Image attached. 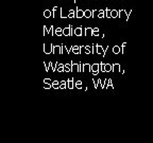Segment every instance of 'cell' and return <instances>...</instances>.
<instances>
[{
	"mask_svg": "<svg viewBox=\"0 0 153 143\" xmlns=\"http://www.w3.org/2000/svg\"><path fill=\"white\" fill-rule=\"evenodd\" d=\"M96 52L98 53V54H102V56L104 57L105 56V49H103L102 48V46H100V45H97L96 46Z\"/></svg>",
	"mask_w": 153,
	"mask_h": 143,
	"instance_id": "obj_1",
	"label": "cell"
},
{
	"mask_svg": "<svg viewBox=\"0 0 153 143\" xmlns=\"http://www.w3.org/2000/svg\"><path fill=\"white\" fill-rule=\"evenodd\" d=\"M52 53H60V54H63V45L62 46H53Z\"/></svg>",
	"mask_w": 153,
	"mask_h": 143,
	"instance_id": "obj_2",
	"label": "cell"
},
{
	"mask_svg": "<svg viewBox=\"0 0 153 143\" xmlns=\"http://www.w3.org/2000/svg\"><path fill=\"white\" fill-rule=\"evenodd\" d=\"M119 17H124L126 20H129V12H127L126 10H120L119 11Z\"/></svg>",
	"mask_w": 153,
	"mask_h": 143,
	"instance_id": "obj_3",
	"label": "cell"
},
{
	"mask_svg": "<svg viewBox=\"0 0 153 143\" xmlns=\"http://www.w3.org/2000/svg\"><path fill=\"white\" fill-rule=\"evenodd\" d=\"M76 86H74V79L72 77H69L68 81H67V88L68 89H74Z\"/></svg>",
	"mask_w": 153,
	"mask_h": 143,
	"instance_id": "obj_4",
	"label": "cell"
},
{
	"mask_svg": "<svg viewBox=\"0 0 153 143\" xmlns=\"http://www.w3.org/2000/svg\"><path fill=\"white\" fill-rule=\"evenodd\" d=\"M72 53L74 54H81V47L80 46H72Z\"/></svg>",
	"mask_w": 153,
	"mask_h": 143,
	"instance_id": "obj_5",
	"label": "cell"
},
{
	"mask_svg": "<svg viewBox=\"0 0 153 143\" xmlns=\"http://www.w3.org/2000/svg\"><path fill=\"white\" fill-rule=\"evenodd\" d=\"M93 15H94V12L91 10H85V11H84V17H85V18H91Z\"/></svg>",
	"mask_w": 153,
	"mask_h": 143,
	"instance_id": "obj_6",
	"label": "cell"
},
{
	"mask_svg": "<svg viewBox=\"0 0 153 143\" xmlns=\"http://www.w3.org/2000/svg\"><path fill=\"white\" fill-rule=\"evenodd\" d=\"M64 69H65V72H71V71H72V65H71V62L68 63V64H65V65H64Z\"/></svg>",
	"mask_w": 153,
	"mask_h": 143,
	"instance_id": "obj_7",
	"label": "cell"
},
{
	"mask_svg": "<svg viewBox=\"0 0 153 143\" xmlns=\"http://www.w3.org/2000/svg\"><path fill=\"white\" fill-rule=\"evenodd\" d=\"M83 17H84V11L76 9V18H83Z\"/></svg>",
	"mask_w": 153,
	"mask_h": 143,
	"instance_id": "obj_8",
	"label": "cell"
},
{
	"mask_svg": "<svg viewBox=\"0 0 153 143\" xmlns=\"http://www.w3.org/2000/svg\"><path fill=\"white\" fill-rule=\"evenodd\" d=\"M95 71H100V64H93L91 65V73Z\"/></svg>",
	"mask_w": 153,
	"mask_h": 143,
	"instance_id": "obj_9",
	"label": "cell"
},
{
	"mask_svg": "<svg viewBox=\"0 0 153 143\" xmlns=\"http://www.w3.org/2000/svg\"><path fill=\"white\" fill-rule=\"evenodd\" d=\"M63 33H64V36H71V31H70L69 26L67 27V28L63 29Z\"/></svg>",
	"mask_w": 153,
	"mask_h": 143,
	"instance_id": "obj_10",
	"label": "cell"
},
{
	"mask_svg": "<svg viewBox=\"0 0 153 143\" xmlns=\"http://www.w3.org/2000/svg\"><path fill=\"white\" fill-rule=\"evenodd\" d=\"M82 33H83V29L81 27H78V28L74 30V35L76 36H82Z\"/></svg>",
	"mask_w": 153,
	"mask_h": 143,
	"instance_id": "obj_11",
	"label": "cell"
},
{
	"mask_svg": "<svg viewBox=\"0 0 153 143\" xmlns=\"http://www.w3.org/2000/svg\"><path fill=\"white\" fill-rule=\"evenodd\" d=\"M113 52H114V54H119V53H121V47H119V46H114V47H113Z\"/></svg>",
	"mask_w": 153,
	"mask_h": 143,
	"instance_id": "obj_12",
	"label": "cell"
},
{
	"mask_svg": "<svg viewBox=\"0 0 153 143\" xmlns=\"http://www.w3.org/2000/svg\"><path fill=\"white\" fill-rule=\"evenodd\" d=\"M54 35H56V36H62V35H64V33H63V29H61V28H56L54 30Z\"/></svg>",
	"mask_w": 153,
	"mask_h": 143,
	"instance_id": "obj_13",
	"label": "cell"
},
{
	"mask_svg": "<svg viewBox=\"0 0 153 143\" xmlns=\"http://www.w3.org/2000/svg\"><path fill=\"white\" fill-rule=\"evenodd\" d=\"M49 67H50V69L52 70L53 72L56 71L57 70V63H49Z\"/></svg>",
	"mask_w": 153,
	"mask_h": 143,
	"instance_id": "obj_14",
	"label": "cell"
},
{
	"mask_svg": "<svg viewBox=\"0 0 153 143\" xmlns=\"http://www.w3.org/2000/svg\"><path fill=\"white\" fill-rule=\"evenodd\" d=\"M84 72H91V65L89 64H84L83 65Z\"/></svg>",
	"mask_w": 153,
	"mask_h": 143,
	"instance_id": "obj_15",
	"label": "cell"
},
{
	"mask_svg": "<svg viewBox=\"0 0 153 143\" xmlns=\"http://www.w3.org/2000/svg\"><path fill=\"white\" fill-rule=\"evenodd\" d=\"M93 33H94V29L93 28H86L85 29V35L87 36H93Z\"/></svg>",
	"mask_w": 153,
	"mask_h": 143,
	"instance_id": "obj_16",
	"label": "cell"
},
{
	"mask_svg": "<svg viewBox=\"0 0 153 143\" xmlns=\"http://www.w3.org/2000/svg\"><path fill=\"white\" fill-rule=\"evenodd\" d=\"M44 16H45V18H50V17H52V13H51L50 10H46L45 12H44Z\"/></svg>",
	"mask_w": 153,
	"mask_h": 143,
	"instance_id": "obj_17",
	"label": "cell"
},
{
	"mask_svg": "<svg viewBox=\"0 0 153 143\" xmlns=\"http://www.w3.org/2000/svg\"><path fill=\"white\" fill-rule=\"evenodd\" d=\"M120 69H121V67L119 64H113V72L120 71Z\"/></svg>",
	"mask_w": 153,
	"mask_h": 143,
	"instance_id": "obj_18",
	"label": "cell"
},
{
	"mask_svg": "<svg viewBox=\"0 0 153 143\" xmlns=\"http://www.w3.org/2000/svg\"><path fill=\"white\" fill-rule=\"evenodd\" d=\"M56 71H59V72H65L64 65L60 64V63H57V70H56Z\"/></svg>",
	"mask_w": 153,
	"mask_h": 143,
	"instance_id": "obj_19",
	"label": "cell"
},
{
	"mask_svg": "<svg viewBox=\"0 0 153 143\" xmlns=\"http://www.w3.org/2000/svg\"><path fill=\"white\" fill-rule=\"evenodd\" d=\"M71 65H72V71L79 72V64H76V63L71 62Z\"/></svg>",
	"mask_w": 153,
	"mask_h": 143,
	"instance_id": "obj_20",
	"label": "cell"
},
{
	"mask_svg": "<svg viewBox=\"0 0 153 143\" xmlns=\"http://www.w3.org/2000/svg\"><path fill=\"white\" fill-rule=\"evenodd\" d=\"M111 71H113V65L105 64V72H111Z\"/></svg>",
	"mask_w": 153,
	"mask_h": 143,
	"instance_id": "obj_21",
	"label": "cell"
},
{
	"mask_svg": "<svg viewBox=\"0 0 153 143\" xmlns=\"http://www.w3.org/2000/svg\"><path fill=\"white\" fill-rule=\"evenodd\" d=\"M105 17L106 18H112V10L105 9Z\"/></svg>",
	"mask_w": 153,
	"mask_h": 143,
	"instance_id": "obj_22",
	"label": "cell"
},
{
	"mask_svg": "<svg viewBox=\"0 0 153 143\" xmlns=\"http://www.w3.org/2000/svg\"><path fill=\"white\" fill-rule=\"evenodd\" d=\"M98 18H105V10H100L99 11Z\"/></svg>",
	"mask_w": 153,
	"mask_h": 143,
	"instance_id": "obj_23",
	"label": "cell"
},
{
	"mask_svg": "<svg viewBox=\"0 0 153 143\" xmlns=\"http://www.w3.org/2000/svg\"><path fill=\"white\" fill-rule=\"evenodd\" d=\"M60 84L61 83L59 81H53L52 82V87L54 89H59V88H60Z\"/></svg>",
	"mask_w": 153,
	"mask_h": 143,
	"instance_id": "obj_24",
	"label": "cell"
},
{
	"mask_svg": "<svg viewBox=\"0 0 153 143\" xmlns=\"http://www.w3.org/2000/svg\"><path fill=\"white\" fill-rule=\"evenodd\" d=\"M118 16H119V12L117 10H112V18H116Z\"/></svg>",
	"mask_w": 153,
	"mask_h": 143,
	"instance_id": "obj_25",
	"label": "cell"
},
{
	"mask_svg": "<svg viewBox=\"0 0 153 143\" xmlns=\"http://www.w3.org/2000/svg\"><path fill=\"white\" fill-rule=\"evenodd\" d=\"M76 17V11L74 10H70L69 14H68V18H74Z\"/></svg>",
	"mask_w": 153,
	"mask_h": 143,
	"instance_id": "obj_26",
	"label": "cell"
},
{
	"mask_svg": "<svg viewBox=\"0 0 153 143\" xmlns=\"http://www.w3.org/2000/svg\"><path fill=\"white\" fill-rule=\"evenodd\" d=\"M66 88H67V82L62 81L60 84V89H66Z\"/></svg>",
	"mask_w": 153,
	"mask_h": 143,
	"instance_id": "obj_27",
	"label": "cell"
},
{
	"mask_svg": "<svg viewBox=\"0 0 153 143\" xmlns=\"http://www.w3.org/2000/svg\"><path fill=\"white\" fill-rule=\"evenodd\" d=\"M74 86H76L78 89H82V82L81 81H76L74 82Z\"/></svg>",
	"mask_w": 153,
	"mask_h": 143,
	"instance_id": "obj_28",
	"label": "cell"
},
{
	"mask_svg": "<svg viewBox=\"0 0 153 143\" xmlns=\"http://www.w3.org/2000/svg\"><path fill=\"white\" fill-rule=\"evenodd\" d=\"M43 30H44V36H46V35L49 34V29H47V27L46 26L43 27Z\"/></svg>",
	"mask_w": 153,
	"mask_h": 143,
	"instance_id": "obj_29",
	"label": "cell"
},
{
	"mask_svg": "<svg viewBox=\"0 0 153 143\" xmlns=\"http://www.w3.org/2000/svg\"><path fill=\"white\" fill-rule=\"evenodd\" d=\"M52 87V84H49V83H44V88L45 89H50Z\"/></svg>",
	"mask_w": 153,
	"mask_h": 143,
	"instance_id": "obj_30",
	"label": "cell"
},
{
	"mask_svg": "<svg viewBox=\"0 0 153 143\" xmlns=\"http://www.w3.org/2000/svg\"><path fill=\"white\" fill-rule=\"evenodd\" d=\"M100 71L105 72V64H103V63H101L100 64Z\"/></svg>",
	"mask_w": 153,
	"mask_h": 143,
	"instance_id": "obj_31",
	"label": "cell"
},
{
	"mask_svg": "<svg viewBox=\"0 0 153 143\" xmlns=\"http://www.w3.org/2000/svg\"><path fill=\"white\" fill-rule=\"evenodd\" d=\"M57 10H59V7H54L52 9V17H53V18L55 17V12H56Z\"/></svg>",
	"mask_w": 153,
	"mask_h": 143,
	"instance_id": "obj_32",
	"label": "cell"
},
{
	"mask_svg": "<svg viewBox=\"0 0 153 143\" xmlns=\"http://www.w3.org/2000/svg\"><path fill=\"white\" fill-rule=\"evenodd\" d=\"M49 34H51V35L54 34V28H53V26H51L50 28H49Z\"/></svg>",
	"mask_w": 153,
	"mask_h": 143,
	"instance_id": "obj_33",
	"label": "cell"
},
{
	"mask_svg": "<svg viewBox=\"0 0 153 143\" xmlns=\"http://www.w3.org/2000/svg\"><path fill=\"white\" fill-rule=\"evenodd\" d=\"M127 47V43H122L121 46V53H124V48Z\"/></svg>",
	"mask_w": 153,
	"mask_h": 143,
	"instance_id": "obj_34",
	"label": "cell"
},
{
	"mask_svg": "<svg viewBox=\"0 0 153 143\" xmlns=\"http://www.w3.org/2000/svg\"><path fill=\"white\" fill-rule=\"evenodd\" d=\"M108 87H110V86H108V80H105V83H104V86H103V89H106Z\"/></svg>",
	"mask_w": 153,
	"mask_h": 143,
	"instance_id": "obj_35",
	"label": "cell"
},
{
	"mask_svg": "<svg viewBox=\"0 0 153 143\" xmlns=\"http://www.w3.org/2000/svg\"><path fill=\"white\" fill-rule=\"evenodd\" d=\"M79 72H84L83 65H82V64H79Z\"/></svg>",
	"mask_w": 153,
	"mask_h": 143,
	"instance_id": "obj_36",
	"label": "cell"
},
{
	"mask_svg": "<svg viewBox=\"0 0 153 143\" xmlns=\"http://www.w3.org/2000/svg\"><path fill=\"white\" fill-rule=\"evenodd\" d=\"M108 86H110L111 88H114V86H113V81L111 79H108Z\"/></svg>",
	"mask_w": 153,
	"mask_h": 143,
	"instance_id": "obj_37",
	"label": "cell"
},
{
	"mask_svg": "<svg viewBox=\"0 0 153 143\" xmlns=\"http://www.w3.org/2000/svg\"><path fill=\"white\" fill-rule=\"evenodd\" d=\"M44 83H49V84H52V82H51L50 79H45L44 80Z\"/></svg>",
	"mask_w": 153,
	"mask_h": 143,
	"instance_id": "obj_38",
	"label": "cell"
},
{
	"mask_svg": "<svg viewBox=\"0 0 153 143\" xmlns=\"http://www.w3.org/2000/svg\"><path fill=\"white\" fill-rule=\"evenodd\" d=\"M93 36H99V31L94 32V33H93Z\"/></svg>",
	"mask_w": 153,
	"mask_h": 143,
	"instance_id": "obj_39",
	"label": "cell"
},
{
	"mask_svg": "<svg viewBox=\"0 0 153 143\" xmlns=\"http://www.w3.org/2000/svg\"><path fill=\"white\" fill-rule=\"evenodd\" d=\"M94 29V32H97V31H99V28H97V27H96V28H93Z\"/></svg>",
	"mask_w": 153,
	"mask_h": 143,
	"instance_id": "obj_40",
	"label": "cell"
},
{
	"mask_svg": "<svg viewBox=\"0 0 153 143\" xmlns=\"http://www.w3.org/2000/svg\"><path fill=\"white\" fill-rule=\"evenodd\" d=\"M98 73H99V71H95V72H93L94 75H97V74H98Z\"/></svg>",
	"mask_w": 153,
	"mask_h": 143,
	"instance_id": "obj_41",
	"label": "cell"
},
{
	"mask_svg": "<svg viewBox=\"0 0 153 143\" xmlns=\"http://www.w3.org/2000/svg\"><path fill=\"white\" fill-rule=\"evenodd\" d=\"M120 73L123 74V73H124V70H123V69H120Z\"/></svg>",
	"mask_w": 153,
	"mask_h": 143,
	"instance_id": "obj_42",
	"label": "cell"
},
{
	"mask_svg": "<svg viewBox=\"0 0 153 143\" xmlns=\"http://www.w3.org/2000/svg\"><path fill=\"white\" fill-rule=\"evenodd\" d=\"M74 2H76V1H78V0H74Z\"/></svg>",
	"mask_w": 153,
	"mask_h": 143,
	"instance_id": "obj_43",
	"label": "cell"
}]
</instances>
